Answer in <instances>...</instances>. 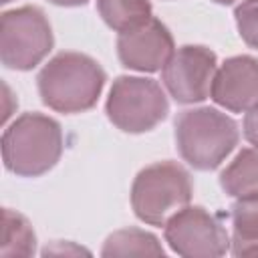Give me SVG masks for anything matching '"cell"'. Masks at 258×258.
I'll return each instance as SVG.
<instances>
[{
  "mask_svg": "<svg viewBox=\"0 0 258 258\" xmlns=\"http://www.w3.org/2000/svg\"><path fill=\"white\" fill-rule=\"evenodd\" d=\"M173 52V36L167 26L157 18H151L133 30L121 32L117 38V56L121 64L131 71H161Z\"/></svg>",
  "mask_w": 258,
  "mask_h": 258,
  "instance_id": "9c48e42d",
  "label": "cell"
},
{
  "mask_svg": "<svg viewBox=\"0 0 258 258\" xmlns=\"http://www.w3.org/2000/svg\"><path fill=\"white\" fill-rule=\"evenodd\" d=\"M52 28L36 6L8 10L0 18V58L6 69L30 71L52 50Z\"/></svg>",
  "mask_w": 258,
  "mask_h": 258,
  "instance_id": "8992f818",
  "label": "cell"
},
{
  "mask_svg": "<svg viewBox=\"0 0 258 258\" xmlns=\"http://www.w3.org/2000/svg\"><path fill=\"white\" fill-rule=\"evenodd\" d=\"M232 254L258 256V191L240 196L232 206Z\"/></svg>",
  "mask_w": 258,
  "mask_h": 258,
  "instance_id": "8fae6325",
  "label": "cell"
},
{
  "mask_svg": "<svg viewBox=\"0 0 258 258\" xmlns=\"http://www.w3.org/2000/svg\"><path fill=\"white\" fill-rule=\"evenodd\" d=\"M236 26L250 48H258V0H242L234 10Z\"/></svg>",
  "mask_w": 258,
  "mask_h": 258,
  "instance_id": "2e32d148",
  "label": "cell"
},
{
  "mask_svg": "<svg viewBox=\"0 0 258 258\" xmlns=\"http://www.w3.org/2000/svg\"><path fill=\"white\" fill-rule=\"evenodd\" d=\"M97 10L103 22L119 34L153 18L149 0H97Z\"/></svg>",
  "mask_w": 258,
  "mask_h": 258,
  "instance_id": "7c38bea8",
  "label": "cell"
},
{
  "mask_svg": "<svg viewBox=\"0 0 258 258\" xmlns=\"http://www.w3.org/2000/svg\"><path fill=\"white\" fill-rule=\"evenodd\" d=\"M238 123L214 107L185 109L175 119V145L181 159L200 171L216 169L238 145Z\"/></svg>",
  "mask_w": 258,
  "mask_h": 258,
  "instance_id": "3957f363",
  "label": "cell"
},
{
  "mask_svg": "<svg viewBox=\"0 0 258 258\" xmlns=\"http://www.w3.org/2000/svg\"><path fill=\"white\" fill-rule=\"evenodd\" d=\"M191 177L175 161H159L141 169L131 185V208L135 216L151 226L165 222L191 200Z\"/></svg>",
  "mask_w": 258,
  "mask_h": 258,
  "instance_id": "277c9868",
  "label": "cell"
},
{
  "mask_svg": "<svg viewBox=\"0 0 258 258\" xmlns=\"http://www.w3.org/2000/svg\"><path fill=\"white\" fill-rule=\"evenodd\" d=\"M220 185L232 198L258 191V149H242L220 173Z\"/></svg>",
  "mask_w": 258,
  "mask_h": 258,
  "instance_id": "4fadbf2b",
  "label": "cell"
},
{
  "mask_svg": "<svg viewBox=\"0 0 258 258\" xmlns=\"http://www.w3.org/2000/svg\"><path fill=\"white\" fill-rule=\"evenodd\" d=\"M0 2H2V4H8V2H12V0H0Z\"/></svg>",
  "mask_w": 258,
  "mask_h": 258,
  "instance_id": "44dd1931",
  "label": "cell"
},
{
  "mask_svg": "<svg viewBox=\"0 0 258 258\" xmlns=\"http://www.w3.org/2000/svg\"><path fill=\"white\" fill-rule=\"evenodd\" d=\"M105 111L117 129L125 133H145L167 117L169 103L157 81L117 77L109 91Z\"/></svg>",
  "mask_w": 258,
  "mask_h": 258,
  "instance_id": "5b68a950",
  "label": "cell"
},
{
  "mask_svg": "<svg viewBox=\"0 0 258 258\" xmlns=\"http://www.w3.org/2000/svg\"><path fill=\"white\" fill-rule=\"evenodd\" d=\"M210 97L232 113H244L258 103V58L240 54L216 69Z\"/></svg>",
  "mask_w": 258,
  "mask_h": 258,
  "instance_id": "30bf717a",
  "label": "cell"
},
{
  "mask_svg": "<svg viewBox=\"0 0 258 258\" xmlns=\"http://www.w3.org/2000/svg\"><path fill=\"white\" fill-rule=\"evenodd\" d=\"M216 52L202 44L179 46L161 69V81L175 103L191 105L210 95L216 75Z\"/></svg>",
  "mask_w": 258,
  "mask_h": 258,
  "instance_id": "ba28073f",
  "label": "cell"
},
{
  "mask_svg": "<svg viewBox=\"0 0 258 258\" xmlns=\"http://www.w3.org/2000/svg\"><path fill=\"white\" fill-rule=\"evenodd\" d=\"M62 155V129L42 113H24L2 135L4 167L20 177H38L52 169Z\"/></svg>",
  "mask_w": 258,
  "mask_h": 258,
  "instance_id": "7a4b0ae2",
  "label": "cell"
},
{
  "mask_svg": "<svg viewBox=\"0 0 258 258\" xmlns=\"http://www.w3.org/2000/svg\"><path fill=\"white\" fill-rule=\"evenodd\" d=\"M165 242L187 258H216L230 250V236L220 220L202 206H185L165 222Z\"/></svg>",
  "mask_w": 258,
  "mask_h": 258,
  "instance_id": "52a82bcc",
  "label": "cell"
},
{
  "mask_svg": "<svg viewBox=\"0 0 258 258\" xmlns=\"http://www.w3.org/2000/svg\"><path fill=\"white\" fill-rule=\"evenodd\" d=\"M56 6H85L89 0H48Z\"/></svg>",
  "mask_w": 258,
  "mask_h": 258,
  "instance_id": "d6986e66",
  "label": "cell"
},
{
  "mask_svg": "<svg viewBox=\"0 0 258 258\" xmlns=\"http://www.w3.org/2000/svg\"><path fill=\"white\" fill-rule=\"evenodd\" d=\"M105 81L101 64L81 52H58L36 77L42 103L58 113H83L95 107Z\"/></svg>",
  "mask_w": 258,
  "mask_h": 258,
  "instance_id": "6da1fadb",
  "label": "cell"
},
{
  "mask_svg": "<svg viewBox=\"0 0 258 258\" xmlns=\"http://www.w3.org/2000/svg\"><path fill=\"white\" fill-rule=\"evenodd\" d=\"M214 2H216V4H224V6H226V4H234L236 0H214Z\"/></svg>",
  "mask_w": 258,
  "mask_h": 258,
  "instance_id": "ffe728a7",
  "label": "cell"
},
{
  "mask_svg": "<svg viewBox=\"0 0 258 258\" xmlns=\"http://www.w3.org/2000/svg\"><path fill=\"white\" fill-rule=\"evenodd\" d=\"M48 254H89V250L73 244V242H54L52 246H46L42 250V256H48Z\"/></svg>",
  "mask_w": 258,
  "mask_h": 258,
  "instance_id": "ac0fdd59",
  "label": "cell"
},
{
  "mask_svg": "<svg viewBox=\"0 0 258 258\" xmlns=\"http://www.w3.org/2000/svg\"><path fill=\"white\" fill-rule=\"evenodd\" d=\"M242 131H244V137L248 143H252L256 149H258V103L246 111V117H244V123H242Z\"/></svg>",
  "mask_w": 258,
  "mask_h": 258,
  "instance_id": "e0dca14e",
  "label": "cell"
},
{
  "mask_svg": "<svg viewBox=\"0 0 258 258\" xmlns=\"http://www.w3.org/2000/svg\"><path fill=\"white\" fill-rule=\"evenodd\" d=\"M159 240L145 230L127 228L113 232L101 250V256H163Z\"/></svg>",
  "mask_w": 258,
  "mask_h": 258,
  "instance_id": "9a60e30c",
  "label": "cell"
},
{
  "mask_svg": "<svg viewBox=\"0 0 258 258\" xmlns=\"http://www.w3.org/2000/svg\"><path fill=\"white\" fill-rule=\"evenodd\" d=\"M36 248V236L28 220L10 210H2V242H0V256L2 258H16V256H32Z\"/></svg>",
  "mask_w": 258,
  "mask_h": 258,
  "instance_id": "5bb4252c",
  "label": "cell"
}]
</instances>
